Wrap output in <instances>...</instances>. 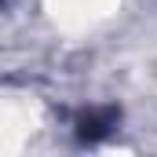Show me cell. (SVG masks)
<instances>
[{
	"instance_id": "6da1fadb",
	"label": "cell",
	"mask_w": 157,
	"mask_h": 157,
	"mask_svg": "<svg viewBox=\"0 0 157 157\" xmlns=\"http://www.w3.org/2000/svg\"><path fill=\"white\" fill-rule=\"evenodd\" d=\"M117 117H121L117 106H88L77 117L73 132H77L80 143H99V139H106V135L117 128Z\"/></svg>"
}]
</instances>
